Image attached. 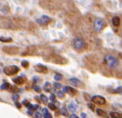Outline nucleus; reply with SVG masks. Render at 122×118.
I'll return each mask as SVG.
<instances>
[{"instance_id":"1","label":"nucleus","mask_w":122,"mask_h":118,"mask_svg":"<svg viewBox=\"0 0 122 118\" xmlns=\"http://www.w3.org/2000/svg\"><path fill=\"white\" fill-rule=\"evenodd\" d=\"M104 62L110 68H116L119 65V61L117 58L112 55H106L104 57Z\"/></svg>"},{"instance_id":"2","label":"nucleus","mask_w":122,"mask_h":118,"mask_svg":"<svg viewBox=\"0 0 122 118\" xmlns=\"http://www.w3.org/2000/svg\"><path fill=\"white\" fill-rule=\"evenodd\" d=\"M3 71L4 73L6 74V75L8 76H11V75H14L15 74H17L18 72L19 71V68L16 65H7L6 66L5 68L3 69Z\"/></svg>"},{"instance_id":"3","label":"nucleus","mask_w":122,"mask_h":118,"mask_svg":"<svg viewBox=\"0 0 122 118\" xmlns=\"http://www.w3.org/2000/svg\"><path fill=\"white\" fill-rule=\"evenodd\" d=\"M73 46L76 49L80 50V49H84V46H85V43H84V41H83L82 39L76 38L73 41Z\"/></svg>"},{"instance_id":"4","label":"nucleus","mask_w":122,"mask_h":118,"mask_svg":"<svg viewBox=\"0 0 122 118\" xmlns=\"http://www.w3.org/2000/svg\"><path fill=\"white\" fill-rule=\"evenodd\" d=\"M92 101L94 104L103 105V104L106 103V100L103 96H101V95H94V96L92 97Z\"/></svg>"},{"instance_id":"5","label":"nucleus","mask_w":122,"mask_h":118,"mask_svg":"<svg viewBox=\"0 0 122 118\" xmlns=\"http://www.w3.org/2000/svg\"><path fill=\"white\" fill-rule=\"evenodd\" d=\"M94 28L97 32H101L104 29V24L101 19H96L94 22Z\"/></svg>"},{"instance_id":"6","label":"nucleus","mask_w":122,"mask_h":118,"mask_svg":"<svg viewBox=\"0 0 122 118\" xmlns=\"http://www.w3.org/2000/svg\"><path fill=\"white\" fill-rule=\"evenodd\" d=\"M3 50L4 52H6V53H10V54H15V53H17V52L19 51V49L16 47H14V46H6L5 48H3Z\"/></svg>"},{"instance_id":"7","label":"nucleus","mask_w":122,"mask_h":118,"mask_svg":"<svg viewBox=\"0 0 122 118\" xmlns=\"http://www.w3.org/2000/svg\"><path fill=\"white\" fill-rule=\"evenodd\" d=\"M35 70H36V72H39V73H47V66L41 64H38L36 65H35Z\"/></svg>"},{"instance_id":"8","label":"nucleus","mask_w":122,"mask_h":118,"mask_svg":"<svg viewBox=\"0 0 122 118\" xmlns=\"http://www.w3.org/2000/svg\"><path fill=\"white\" fill-rule=\"evenodd\" d=\"M50 20H51V19H50L48 16H43L40 19H37V22H38V23L40 24L46 25V24H47L49 23Z\"/></svg>"},{"instance_id":"9","label":"nucleus","mask_w":122,"mask_h":118,"mask_svg":"<svg viewBox=\"0 0 122 118\" xmlns=\"http://www.w3.org/2000/svg\"><path fill=\"white\" fill-rule=\"evenodd\" d=\"M64 92H66L67 94L71 95H75L76 93H77V91L76 89H74L73 87H64Z\"/></svg>"},{"instance_id":"10","label":"nucleus","mask_w":122,"mask_h":118,"mask_svg":"<svg viewBox=\"0 0 122 118\" xmlns=\"http://www.w3.org/2000/svg\"><path fill=\"white\" fill-rule=\"evenodd\" d=\"M69 82H70V83L71 85H73V86H75V87H80L82 85L81 81L79 80L78 78H70V79H69Z\"/></svg>"},{"instance_id":"11","label":"nucleus","mask_w":122,"mask_h":118,"mask_svg":"<svg viewBox=\"0 0 122 118\" xmlns=\"http://www.w3.org/2000/svg\"><path fill=\"white\" fill-rule=\"evenodd\" d=\"M25 81H26V79L22 77V76H19V77L13 78V82H14L15 84H18V85L23 84L25 83Z\"/></svg>"},{"instance_id":"12","label":"nucleus","mask_w":122,"mask_h":118,"mask_svg":"<svg viewBox=\"0 0 122 118\" xmlns=\"http://www.w3.org/2000/svg\"><path fill=\"white\" fill-rule=\"evenodd\" d=\"M112 24L115 26V27H117V26L120 25V23H121V19H120V18L118 16H115L112 18Z\"/></svg>"},{"instance_id":"13","label":"nucleus","mask_w":122,"mask_h":118,"mask_svg":"<svg viewBox=\"0 0 122 118\" xmlns=\"http://www.w3.org/2000/svg\"><path fill=\"white\" fill-rule=\"evenodd\" d=\"M67 108H68V110L70 111L71 112H75L76 111V108H77V107L75 104H73V103H71V104H68V106H67Z\"/></svg>"},{"instance_id":"14","label":"nucleus","mask_w":122,"mask_h":118,"mask_svg":"<svg viewBox=\"0 0 122 118\" xmlns=\"http://www.w3.org/2000/svg\"><path fill=\"white\" fill-rule=\"evenodd\" d=\"M43 90L47 91V92H50L51 91V84L48 82L45 83L44 86H43Z\"/></svg>"},{"instance_id":"15","label":"nucleus","mask_w":122,"mask_h":118,"mask_svg":"<svg viewBox=\"0 0 122 118\" xmlns=\"http://www.w3.org/2000/svg\"><path fill=\"white\" fill-rule=\"evenodd\" d=\"M109 115L112 118H122V114L117 112H111Z\"/></svg>"},{"instance_id":"16","label":"nucleus","mask_w":122,"mask_h":118,"mask_svg":"<svg viewBox=\"0 0 122 118\" xmlns=\"http://www.w3.org/2000/svg\"><path fill=\"white\" fill-rule=\"evenodd\" d=\"M0 41L4 43H8V42H11L12 38L11 37H7V36H1L0 37Z\"/></svg>"},{"instance_id":"17","label":"nucleus","mask_w":122,"mask_h":118,"mask_svg":"<svg viewBox=\"0 0 122 118\" xmlns=\"http://www.w3.org/2000/svg\"><path fill=\"white\" fill-rule=\"evenodd\" d=\"M43 118H51V113L48 112L47 108H43Z\"/></svg>"},{"instance_id":"18","label":"nucleus","mask_w":122,"mask_h":118,"mask_svg":"<svg viewBox=\"0 0 122 118\" xmlns=\"http://www.w3.org/2000/svg\"><path fill=\"white\" fill-rule=\"evenodd\" d=\"M97 113L99 116H101L102 117H104V118H107V114L105 112H104L102 109H100V108H97Z\"/></svg>"},{"instance_id":"19","label":"nucleus","mask_w":122,"mask_h":118,"mask_svg":"<svg viewBox=\"0 0 122 118\" xmlns=\"http://www.w3.org/2000/svg\"><path fill=\"white\" fill-rule=\"evenodd\" d=\"M10 87H11V86H10V83H3L1 86V89L2 90H8V89H10Z\"/></svg>"},{"instance_id":"20","label":"nucleus","mask_w":122,"mask_h":118,"mask_svg":"<svg viewBox=\"0 0 122 118\" xmlns=\"http://www.w3.org/2000/svg\"><path fill=\"white\" fill-rule=\"evenodd\" d=\"M40 100H41V101L43 103V104H47V101H48V99H47V97L45 95H43V94H42V95H40Z\"/></svg>"},{"instance_id":"21","label":"nucleus","mask_w":122,"mask_h":118,"mask_svg":"<svg viewBox=\"0 0 122 118\" xmlns=\"http://www.w3.org/2000/svg\"><path fill=\"white\" fill-rule=\"evenodd\" d=\"M60 113L63 116H64V117H67L68 116V112H67V110L65 108H62L60 109Z\"/></svg>"},{"instance_id":"22","label":"nucleus","mask_w":122,"mask_h":118,"mask_svg":"<svg viewBox=\"0 0 122 118\" xmlns=\"http://www.w3.org/2000/svg\"><path fill=\"white\" fill-rule=\"evenodd\" d=\"M56 95H57L59 98H60V99H63V98L64 97V92L62 91H58L57 92H56Z\"/></svg>"},{"instance_id":"23","label":"nucleus","mask_w":122,"mask_h":118,"mask_svg":"<svg viewBox=\"0 0 122 118\" xmlns=\"http://www.w3.org/2000/svg\"><path fill=\"white\" fill-rule=\"evenodd\" d=\"M48 108L51 109V110L55 111L57 107H56V105H55V104H53V103H49V104H48Z\"/></svg>"},{"instance_id":"24","label":"nucleus","mask_w":122,"mask_h":118,"mask_svg":"<svg viewBox=\"0 0 122 118\" xmlns=\"http://www.w3.org/2000/svg\"><path fill=\"white\" fill-rule=\"evenodd\" d=\"M54 78H55V80L56 81H60L63 78V76L62 75H60V74H56L55 76H54Z\"/></svg>"},{"instance_id":"25","label":"nucleus","mask_w":122,"mask_h":118,"mask_svg":"<svg viewBox=\"0 0 122 118\" xmlns=\"http://www.w3.org/2000/svg\"><path fill=\"white\" fill-rule=\"evenodd\" d=\"M19 99V95L18 94H14V95H12V100H14L15 102H17Z\"/></svg>"},{"instance_id":"26","label":"nucleus","mask_w":122,"mask_h":118,"mask_svg":"<svg viewBox=\"0 0 122 118\" xmlns=\"http://www.w3.org/2000/svg\"><path fill=\"white\" fill-rule=\"evenodd\" d=\"M21 65H23V67H24V68H27L28 65H29V62H27V61H23L21 63Z\"/></svg>"},{"instance_id":"27","label":"nucleus","mask_w":122,"mask_h":118,"mask_svg":"<svg viewBox=\"0 0 122 118\" xmlns=\"http://www.w3.org/2000/svg\"><path fill=\"white\" fill-rule=\"evenodd\" d=\"M35 117L36 118H42L43 116L40 112H36V113H35Z\"/></svg>"},{"instance_id":"28","label":"nucleus","mask_w":122,"mask_h":118,"mask_svg":"<svg viewBox=\"0 0 122 118\" xmlns=\"http://www.w3.org/2000/svg\"><path fill=\"white\" fill-rule=\"evenodd\" d=\"M114 91L116 93H122V86L121 87H118L117 88L115 89Z\"/></svg>"},{"instance_id":"29","label":"nucleus","mask_w":122,"mask_h":118,"mask_svg":"<svg viewBox=\"0 0 122 118\" xmlns=\"http://www.w3.org/2000/svg\"><path fill=\"white\" fill-rule=\"evenodd\" d=\"M88 107L91 109V110H92V111L95 110V105H94V104H90V103H89V104H88Z\"/></svg>"},{"instance_id":"30","label":"nucleus","mask_w":122,"mask_h":118,"mask_svg":"<svg viewBox=\"0 0 122 118\" xmlns=\"http://www.w3.org/2000/svg\"><path fill=\"white\" fill-rule=\"evenodd\" d=\"M54 87H55L56 89H60L61 88V84L59 83H54Z\"/></svg>"},{"instance_id":"31","label":"nucleus","mask_w":122,"mask_h":118,"mask_svg":"<svg viewBox=\"0 0 122 118\" xmlns=\"http://www.w3.org/2000/svg\"><path fill=\"white\" fill-rule=\"evenodd\" d=\"M50 100H51L52 102H55L56 101V95H54V94H51V96H50Z\"/></svg>"},{"instance_id":"32","label":"nucleus","mask_w":122,"mask_h":118,"mask_svg":"<svg viewBox=\"0 0 122 118\" xmlns=\"http://www.w3.org/2000/svg\"><path fill=\"white\" fill-rule=\"evenodd\" d=\"M34 90L36 91V92H40V87H38V86H36H36L34 87Z\"/></svg>"},{"instance_id":"33","label":"nucleus","mask_w":122,"mask_h":118,"mask_svg":"<svg viewBox=\"0 0 122 118\" xmlns=\"http://www.w3.org/2000/svg\"><path fill=\"white\" fill-rule=\"evenodd\" d=\"M23 104H24V105H25V106H27H27H28V105H29V104H30V103H29V102H28V101H27V100H23Z\"/></svg>"},{"instance_id":"34","label":"nucleus","mask_w":122,"mask_h":118,"mask_svg":"<svg viewBox=\"0 0 122 118\" xmlns=\"http://www.w3.org/2000/svg\"><path fill=\"white\" fill-rule=\"evenodd\" d=\"M15 106H16L18 108H21L20 104H19V103H18V101H17V102H15Z\"/></svg>"},{"instance_id":"35","label":"nucleus","mask_w":122,"mask_h":118,"mask_svg":"<svg viewBox=\"0 0 122 118\" xmlns=\"http://www.w3.org/2000/svg\"><path fill=\"white\" fill-rule=\"evenodd\" d=\"M86 116H87V115H86V113H84V112H82V113H81V117H82V118H86V117H87Z\"/></svg>"},{"instance_id":"36","label":"nucleus","mask_w":122,"mask_h":118,"mask_svg":"<svg viewBox=\"0 0 122 118\" xmlns=\"http://www.w3.org/2000/svg\"><path fill=\"white\" fill-rule=\"evenodd\" d=\"M70 118H79V117H78L76 114H72V115H71Z\"/></svg>"}]
</instances>
